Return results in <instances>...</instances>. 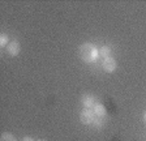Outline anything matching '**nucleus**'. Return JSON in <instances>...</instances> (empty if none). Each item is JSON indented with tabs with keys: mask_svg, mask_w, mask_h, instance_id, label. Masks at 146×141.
Here are the masks:
<instances>
[{
	"mask_svg": "<svg viewBox=\"0 0 146 141\" xmlns=\"http://www.w3.org/2000/svg\"><path fill=\"white\" fill-rule=\"evenodd\" d=\"M78 54H80V58L85 63H94L98 59V56H99V50L93 43L86 42V43H82L80 46Z\"/></svg>",
	"mask_w": 146,
	"mask_h": 141,
	"instance_id": "nucleus-1",
	"label": "nucleus"
},
{
	"mask_svg": "<svg viewBox=\"0 0 146 141\" xmlns=\"http://www.w3.org/2000/svg\"><path fill=\"white\" fill-rule=\"evenodd\" d=\"M80 120H81L82 124H86V126H90L95 122V114L93 110L90 108H85L82 110L81 114H80Z\"/></svg>",
	"mask_w": 146,
	"mask_h": 141,
	"instance_id": "nucleus-2",
	"label": "nucleus"
},
{
	"mask_svg": "<svg viewBox=\"0 0 146 141\" xmlns=\"http://www.w3.org/2000/svg\"><path fill=\"white\" fill-rule=\"evenodd\" d=\"M116 68H117V61L115 60L113 58H106L103 60V69L106 70L107 73H112V72H115Z\"/></svg>",
	"mask_w": 146,
	"mask_h": 141,
	"instance_id": "nucleus-3",
	"label": "nucleus"
},
{
	"mask_svg": "<svg viewBox=\"0 0 146 141\" xmlns=\"http://www.w3.org/2000/svg\"><path fill=\"white\" fill-rule=\"evenodd\" d=\"M21 51V45L18 41H11L9 45L7 46V52H8L11 56H17Z\"/></svg>",
	"mask_w": 146,
	"mask_h": 141,
	"instance_id": "nucleus-4",
	"label": "nucleus"
},
{
	"mask_svg": "<svg viewBox=\"0 0 146 141\" xmlns=\"http://www.w3.org/2000/svg\"><path fill=\"white\" fill-rule=\"evenodd\" d=\"M81 103L85 108H93L95 106V97L91 94H84L81 97Z\"/></svg>",
	"mask_w": 146,
	"mask_h": 141,
	"instance_id": "nucleus-5",
	"label": "nucleus"
},
{
	"mask_svg": "<svg viewBox=\"0 0 146 141\" xmlns=\"http://www.w3.org/2000/svg\"><path fill=\"white\" fill-rule=\"evenodd\" d=\"M93 111H94L95 116H98V118H103V116H106V114H107L106 107L102 103H95V106L93 107Z\"/></svg>",
	"mask_w": 146,
	"mask_h": 141,
	"instance_id": "nucleus-6",
	"label": "nucleus"
},
{
	"mask_svg": "<svg viewBox=\"0 0 146 141\" xmlns=\"http://www.w3.org/2000/svg\"><path fill=\"white\" fill-rule=\"evenodd\" d=\"M99 56H102V58H110L111 56V49H110L108 46H102L99 49Z\"/></svg>",
	"mask_w": 146,
	"mask_h": 141,
	"instance_id": "nucleus-7",
	"label": "nucleus"
},
{
	"mask_svg": "<svg viewBox=\"0 0 146 141\" xmlns=\"http://www.w3.org/2000/svg\"><path fill=\"white\" fill-rule=\"evenodd\" d=\"M0 141H17L15 137V135L9 133V132H3L0 136Z\"/></svg>",
	"mask_w": 146,
	"mask_h": 141,
	"instance_id": "nucleus-8",
	"label": "nucleus"
},
{
	"mask_svg": "<svg viewBox=\"0 0 146 141\" xmlns=\"http://www.w3.org/2000/svg\"><path fill=\"white\" fill-rule=\"evenodd\" d=\"M9 37H8V34H5V33H1L0 34V46L1 47H7L9 45Z\"/></svg>",
	"mask_w": 146,
	"mask_h": 141,
	"instance_id": "nucleus-9",
	"label": "nucleus"
},
{
	"mask_svg": "<svg viewBox=\"0 0 146 141\" xmlns=\"http://www.w3.org/2000/svg\"><path fill=\"white\" fill-rule=\"evenodd\" d=\"M21 141H35L33 137H30V136H25V137H22Z\"/></svg>",
	"mask_w": 146,
	"mask_h": 141,
	"instance_id": "nucleus-10",
	"label": "nucleus"
},
{
	"mask_svg": "<svg viewBox=\"0 0 146 141\" xmlns=\"http://www.w3.org/2000/svg\"><path fill=\"white\" fill-rule=\"evenodd\" d=\"M143 120L146 122V112H145V115H143Z\"/></svg>",
	"mask_w": 146,
	"mask_h": 141,
	"instance_id": "nucleus-11",
	"label": "nucleus"
},
{
	"mask_svg": "<svg viewBox=\"0 0 146 141\" xmlns=\"http://www.w3.org/2000/svg\"><path fill=\"white\" fill-rule=\"evenodd\" d=\"M38 141H46V140H38Z\"/></svg>",
	"mask_w": 146,
	"mask_h": 141,
	"instance_id": "nucleus-12",
	"label": "nucleus"
}]
</instances>
